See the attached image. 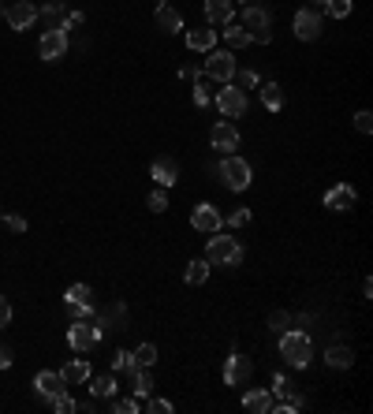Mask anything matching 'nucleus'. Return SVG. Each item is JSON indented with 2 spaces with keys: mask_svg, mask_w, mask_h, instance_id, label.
Returning <instances> with one entry per match:
<instances>
[{
  "mask_svg": "<svg viewBox=\"0 0 373 414\" xmlns=\"http://www.w3.org/2000/svg\"><path fill=\"white\" fill-rule=\"evenodd\" d=\"M205 261H210V265H228V269H235L239 261H243V246H239V239L224 235V228H221V232H213L210 246H205Z\"/></svg>",
  "mask_w": 373,
  "mask_h": 414,
  "instance_id": "nucleus-1",
  "label": "nucleus"
},
{
  "mask_svg": "<svg viewBox=\"0 0 373 414\" xmlns=\"http://www.w3.org/2000/svg\"><path fill=\"white\" fill-rule=\"evenodd\" d=\"M280 355H284V362H288V366L306 369V366H310V358H314V343H310V336L288 329V332L280 336Z\"/></svg>",
  "mask_w": 373,
  "mask_h": 414,
  "instance_id": "nucleus-2",
  "label": "nucleus"
},
{
  "mask_svg": "<svg viewBox=\"0 0 373 414\" xmlns=\"http://www.w3.org/2000/svg\"><path fill=\"white\" fill-rule=\"evenodd\" d=\"M217 176H221V183L228 191H247L250 187V165L235 154H224V161L217 165Z\"/></svg>",
  "mask_w": 373,
  "mask_h": 414,
  "instance_id": "nucleus-3",
  "label": "nucleus"
},
{
  "mask_svg": "<svg viewBox=\"0 0 373 414\" xmlns=\"http://www.w3.org/2000/svg\"><path fill=\"white\" fill-rule=\"evenodd\" d=\"M239 27H243L254 41H261V45H269V41H272V15L265 12V8H247Z\"/></svg>",
  "mask_w": 373,
  "mask_h": 414,
  "instance_id": "nucleus-4",
  "label": "nucleus"
},
{
  "mask_svg": "<svg viewBox=\"0 0 373 414\" xmlns=\"http://www.w3.org/2000/svg\"><path fill=\"white\" fill-rule=\"evenodd\" d=\"M68 343H71V351H94L97 343H101V329H97L94 321H71V329H68Z\"/></svg>",
  "mask_w": 373,
  "mask_h": 414,
  "instance_id": "nucleus-5",
  "label": "nucleus"
},
{
  "mask_svg": "<svg viewBox=\"0 0 373 414\" xmlns=\"http://www.w3.org/2000/svg\"><path fill=\"white\" fill-rule=\"evenodd\" d=\"M205 75H210L213 82H232V75H235L232 49H210V57H205Z\"/></svg>",
  "mask_w": 373,
  "mask_h": 414,
  "instance_id": "nucleus-6",
  "label": "nucleus"
},
{
  "mask_svg": "<svg viewBox=\"0 0 373 414\" xmlns=\"http://www.w3.org/2000/svg\"><path fill=\"white\" fill-rule=\"evenodd\" d=\"M217 108L224 119H239L247 112V90H239L235 82H224V90L217 94Z\"/></svg>",
  "mask_w": 373,
  "mask_h": 414,
  "instance_id": "nucleus-7",
  "label": "nucleus"
},
{
  "mask_svg": "<svg viewBox=\"0 0 373 414\" xmlns=\"http://www.w3.org/2000/svg\"><path fill=\"white\" fill-rule=\"evenodd\" d=\"M191 228H194V232L213 235V232H221V228H224V213L217 209V205L202 202V205H194V209H191Z\"/></svg>",
  "mask_w": 373,
  "mask_h": 414,
  "instance_id": "nucleus-8",
  "label": "nucleus"
},
{
  "mask_svg": "<svg viewBox=\"0 0 373 414\" xmlns=\"http://www.w3.org/2000/svg\"><path fill=\"white\" fill-rule=\"evenodd\" d=\"M64 52H68V34H64L60 27H49L45 34H41V41H38V57L41 60H60Z\"/></svg>",
  "mask_w": 373,
  "mask_h": 414,
  "instance_id": "nucleus-9",
  "label": "nucleus"
},
{
  "mask_svg": "<svg viewBox=\"0 0 373 414\" xmlns=\"http://www.w3.org/2000/svg\"><path fill=\"white\" fill-rule=\"evenodd\" d=\"M321 12H314V8H302V12H295V38L299 41H317L321 38Z\"/></svg>",
  "mask_w": 373,
  "mask_h": 414,
  "instance_id": "nucleus-10",
  "label": "nucleus"
},
{
  "mask_svg": "<svg viewBox=\"0 0 373 414\" xmlns=\"http://www.w3.org/2000/svg\"><path fill=\"white\" fill-rule=\"evenodd\" d=\"M254 377V362H250L247 355H228V362H224V385H247V380Z\"/></svg>",
  "mask_w": 373,
  "mask_h": 414,
  "instance_id": "nucleus-11",
  "label": "nucleus"
},
{
  "mask_svg": "<svg viewBox=\"0 0 373 414\" xmlns=\"http://www.w3.org/2000/svg\"><path fill=\"white\" fill-rule=\"evenodd\" d=\"M94 325L101 332H127V306L124 302H112V306H105L101 313H94Z\"/></svg>",
  "mask_w": 373,
  "mask_h": 414,
  "instance_id": "nucleus-12",
  "label": "nucleus"
},
{
  "mask_svg": "<svg viewBox=\"0 0 373 414\" xmlns=\"http://www.w3.org/2000/svg\"><path fill=\"white\" fill-rule=\"evenodd\" d=\"M4 15H8V27H12V30H30L38 23V8L30 4V0H12Z\"/></svg>",
  "mask_w": 373,
  "mask_h": 414,
  "instance_id": "nucleus-13",
  "label": "nucleus"
},
{
  "mask_svg": "<svg viewBox=\"0 0 373 414\" xmlns=\"http://www.w3.org/2000/svg\"><path fill=\"white\" fill-rule=\"evenodd\" d=\"M355 202H358V191L351 183H336L332 191H325V209H332V213L355 209Z\"/></svg>",
  "mask_w": 373,
  "mask_h": 414,
  "instance_id": "nucleus-14",
  "label": "nucleus"
},
{
  "mask_svg": "<svg viewBox=\"0 0 373 414\" xmlns=\"http://www.w3.org/2000/svg\"><path fill=\"white\" fill-rule=\"evenodd\" d=\"M210 142H213V149H221V154H232V149H239V131H235L232 119H221V124H213Z\"/></svg>",
  "mask_w": 373,
  "mask_h": 414,
  "instance_id": "nucleus-15",
  "label": "nucleus"
},
{
  "mask_svg": "<svg viewBox=\"0 0 373 414\" xmlns=\"http://www.w3.org/2000/svg\"><path fill=\"white\" fill-rule=\"evenodd\" d=\"M34 388H38L41 399H57L60 392H68V380H64L60 369H57V374H52V369H41V374L34 377Z\"/></svg>",
  "mask_w": 373,
  "mask_h": 414,
  "instance_id": "nucleus-16",
  "label": "nucleus"
},
{
  "mask_svg": "<svg viewBox=\"0 0 373 414\" xmlns=\"http://www.w3.org/2000/svg\"><path fill=\"white\" fill-rule=\"evenodd\" d=\"M149 176H153V183H157V187H175V183H180V165H175L172 157H157L149 165Z\"/></svg>",
  "mask_w": 373,
  "mask_h": 414,
  "instance_id": "nucleus-17",
  "label": "nucleus"
},
{
  "mask_svg": "<svg viewBox=\"0 0 373 414\" xmlns=\"http://www.w3.org/2000/svg\"><path fill=\"white\" fill-rule=\"evenodd\" d=\"M205 19H210V27H228L235 19V4L232 0H205Z\"/></svg>",
  "mask_w": 373,
  "mask_h": 414,
  "instance_id": "nucleus-18",
  "label": "nucleus"
},
{
  "mask_svg": "<svg viewBox=\"0 0 373 414\" xmlns=\"http://www.w3.org/2000/svg\"><path fill=\"white\" fill-rule=\"evenodd\" d=\"M243 411L250 414H269L272 411V392L269 388H250L243 396Z\"/></svg>",
  "mask_w": 373,
  "mask_h": 414,
  "instance_id": "nucleus-19",
  "label": "nucleus"
},
{
  "mask_svg": "<svg viewBox=\"0 0 373 414\" xmlns=\"http://www.w3.org/2000/svg\"><path fill=\"white\" fill-rule=\"evenodd\" d=\"M213 45H217V30H213V27L186 30V49H194V52H210Z\"/></svg>",
  "mask_w": 373,
  "mask_h": 414,
  "instance_id": "nucleus-20",
  "label": "nucleus"
},
{
  "mask_svg": "<svg viewBox=\"0 0 373 414\" xmlns=\"http://www.w3.org/2000/svg\"><path fill=\"white\" fill-rule=\"evenodd\" d=\"M60 374H64V380H68V385H86V380L94 377V369H90V362H86V358H71V362L64 366Z\"/></svg>",
  "mask_w": 373,
  "mask_h": 414,
  "instance_id": "nucleus-21",
  "label": "nucleus"
},
{
  "mask_svg": "<svg viewBox=\"0 0 373 414\" xmlns=\"http://www.w3.org/2000/svg\"><path fill=\"white\" fill-rule=\"evenodd\" d=\"M325 362L332 366V369H351V366H355V351H351L347 343H332L325 351Z\"/></svg>",
  "mask_w": 373,
  "mask_h": 414,
  "instance_id": "nucleus-22",
  "label": "nucleus"
},
{
  "mask_svg": "<svg viewBox=\"0 0 373 414\" xmlns=\"http://www.w3.org/2000/svg\"><path fill=\"white\" fill-rule=\"evenodd\" d=\"M153 23H157L161 30H168V34H175V30H183V15L175 12V8L161 4V8H157V15H153Z\"/></svg>",
  "mask_w": 373,
  "mask_h": 414,
  "instance_id": "nucleus-23",
  "label": "nucleus"
},
{
  "mask_svg": "<svg viewBox=\"0 0 373 414\" xmlns=\"http://www.w3.org/2000/svg\"><path fill=\"white\" fill-rule=\"evenodd\" d=\"M224 41H228V49H232V52L247 49V45H254V38H250L239 23H228V27H224Z\"/></svg>",
  "mask_w": 373,
  "mask_h": 414,
  "instance_id": "nucleus-24",
  "label": "nucleus"
},
{
  "mask_svg": "<svg viewBox=\"0 0 373 414\" xmlns=\"http://www.w3.org/2000/svg\"><path fill=\"white\" fill-rule=\"evenodd\" d=\"M86 385H90V392H94L97 399H112L116 392H119V385H116V374H108V377H90Z\"/></svg>",
  "mask_w": 373,
  "mask_h": 414,
  "instance_id": "nucleus-25",
  "label": "nucleus"
},
{
  "mask_svg": "<svg viewBox=\"0 0 373 414\" xmlns=\"http://www.w3.org/2000/svg\"><path fill=\"white\" fill-rule=\"evenodd\" d=\"M261 105H265L269 112H280V108H284V90H280V82H261Z\"/></svg>",
  "mask_w": 373,
  "mask_h": 414,
  "instance_id": "nucleus-26",
  "label": "nucleus"
},
{
  "mask_svg": "<svg viewBox=\"0 0 373 414\" xmlns=\"http://www.w3.org/2000/svg\"><path fill=\"white\" fill-rule=\"evenodd\" d=\"M183 280H186V284H194V288L205 284V280H210V261H205V258H194L191 265H186Z\"/></svg>",
  "mask_w": 373,
  "mask_h": 414,
  "instance_id": "nucleus-27",
  "label": "nucleus"
},
{
  "mask_svg": "<svg viewBox=\"0 0 373 414\" xmlns=\"http://www.w3.org/2000/svg\"><path fill=\"white\" fill-rule=\"evenodd\" d=\"M64 15H68V12H64V0H49L45 8H38V19H45L49 27H60Z\"/></svg>",
  "mask_w": 373,
  "mask_h": 414,
  "instance_id": "nucleus-28",
  "label": "nucleus"
},
{
  "mask_svg": "<svg viewBox=\"0 0 373 414\" xmlns=\"http://www.w3.org/2000/svg\"><path fill=\"white\" fill-rule=\"evenodd\" d=\"M131 355H135V366L138 369H149L153 362H157V343H138Z\"/></svg>",
  "mask_w": 373,
  "mask_h": 414,
  "instance_id": "nucleus-29",
  "label": "nucleus"
},
{
  "mask_svg": "<svg viewBox=\"0 0 373 414\" xmlns=\"http://www.w3.org/2000/svg\"><path fill=\"white\" fill-rule=\"evenodd\" d=\"M135 355L131 351H124V347H119V351H112V374H135Z\"/></svg>",
  "mask_w": 373,
  "mask_h": 414,
  "instance_id": "nucleus-30",
  "label": "nucleus"
},
{
  "mask_svg": "<svg viewBox=\"0 0 373 414\" xmlns=\"http://www.w3.org/2000/svg\"><path fill=\"white\" fill-rule=\"evenodd\" d=\"M131 392H135V399H138V403L149 396V392H153V377H149V369H135V388H131Z\"/></svg>",
  "mask_w": 373,
  "mask_h": 414,
  "instance_id": "nucleus-31",
  "label": "nucleus"
},
{
  "mask_svg": "<svg viewBox=\"0 0 373 414\" xmlns=\"http://www.w3.org/2000/svg\"><path fill=\"white\" fill-rule=\"evenodd\" d=\"M68 313H71V321H94V302H68Z\"/></svg>",
  "mask_w": 373,
  "mask_h": 414,
  "instance_id": "nucleus-32",
  "label": "nucleus"
},
{
  "mask_svg": "<svg viewBox=\"0 0 373 414\" xmlns=\"http://www.w3.org/2000/svg\"><path fill=\"white\" fill-rule=\"evenodd\" d=\"M108 411H112V414H138L142 411V403L138 399H108Z\"/></svg>",
  "mask_w": 373,
  "mask_h": 414,
  "instance_id": "nucleus-33",
  "label": "nucleus"
},
{
  "mask_svg": "<svg viewBox=\"0 0 373 414\" xmlns=\"http://www.w3.org/2000/svg\"><path fill=\"white\" fill-rule=\"evenodd\" d=\"M269 329H272V332H288V329H291V313H288V310H272V313H269Z\"/></svg>",
  "mask_w": 373,
  "mask_h": 414,
  "instance_id": "nucleus-34",
  "label": "nucleus"
},
{
  "mask_svg": "<svg viewBox=\"0 0 373 414\" xmlns=\"http://www.w3.org/2000/svg\"><path fill=\"white\" fill-rule=\"evenodd\" d=\"M64 299H68V302H90V299H94V288H90V284H71Z\"/></svg>",
  "mask_w": 373,
  "mask_h": 414,
  "instance_id": "nucleus-35",
  "label": "nucleus"
},
{
  "mask_svg": "<svg viewBox=\"0 0 373 414\" xmlns=\"http://www.w3.org/2000/svg\"><path fill=\"white\" fill-rule=\"evenodd\" d=\"M232 79H235V86H239V90H254V86H258V71H250V68H243V71H239V68H235V75H232Z\"/></svg>",
  "mask_w": 373,
  "mask_h": 414,
  "instance_id": "nucleus-36",
  "label": "nucleus"
},
{
  "mask_svg": "<svg viewBox=\"0 0 373 414\" xmlns=\"http://www.w3.org/2000/svg\"><path fill=\"white\" fill-rule=\"evenodd\" d=\"M146 205H149V213H164V209H168V194H164V187H157V191H149V198H146Z\"/></svg>",
  "mask_w": 373,
  "mask_h": 414,
  "instance_id": "nucleus-37",
  "label": "nucleus"
},
{
  "mask_svg": "<svg viewBox=\"0 0 373 414\" xmlns=\"http://www.w3.org/2000/svg\"><path fill=\"white\" fill-rule=\"evenodd\" d=\"M49 403H52V411H57V414H75V411H79V403H75L68 392H60V396L49 399Z\"/></svg>",
  "mask_w": 373,
  "mask_h": 414,
  "instance_id": "nucleus-38",
  "label": "nucleus"
},
{
  "mask_svg": "<svg viewBox=\"0 0 373 414\" xmlns=\"http://www.w3.org/2000/svg\"><path fill=\"white\" fill-rule=\"evenodd\" d=\"M325 12L332 19H347L351 15V0H325Z\"/></svg>",
  "mask_w": 373,
  "mask_h": 414,
  "instance_id": "nucleus-39",
  "label": "nucleus"
},
{
  "mask_svg": "<svg viewBox=\"0 0 373 414\" xmlns=\"http://www.w3.org/2000/svg\"><path fill=\"white\" fill-rule=\"evenodd\" d=\"M194 105H198V108L213 105V86H210V82H202V79H198V86H194Z\"/></svg>",
  "mask_w": 373,
  "mask_h": 414,
  "instance_id": "nucleus-40",
  "label": "nucleus"
},
{
  "mask_svg": "<svg viewBox=\"0 0 373 414\" xmlns=\"http://www.w3.org/2000/svg\"><path fill=\"white\" fill-rule=\"evenodd\" d=\"M146 414H172V399H142Z\"/></svg>",
  "mask_w": 373,
  "mask_h": 414,
  "instance_id": "nucleus-41",
  "label": "nucleus"
},
{
  "mask_svg": "<svg viewBox=\"0 0 373 414\" xmlns=\"http://www.w3.org/2000/svg\"><path fill=\"white\" fill-rule=\"evenodd\" d=\"M82 23H86V15H82V12H68V15H64V23H60V30L68 34V30H79Z\"/></svg>",
  "mask_w": 373,
  "mask_h": 414,
  "instance_id": "nucleus-42",
  "label": "nucleus"
},
{
  "mask_svg": "<svg viewBox=\"0 0 373 414\" xmlns=\"http://www.w3.org/2000/svg\"><path fill=\"white\" fill-rule=\"evenodd\" d=\"M355 131H358V135H370V131H373V116L366 112V108L355 112Z\"/></svg>",
  "mask_w": 373,
  "mask_h": 414,
  "instance_id": "nucleus-43",
  "label": "nucleus"
},
{
  "mask_svg": "<svg viewBox=\"0 0 373 414\" xmlns=\"http://www.w3.org/2000/svg\"><path fill=\"white\" fill-rule=\"evenodd\" d=\"M250 216H254V213H250V209H235V213H232V216H228V221H224V224H228V228H247V224H250Z\"/></svg>",
  "mask_w": 373,
  "mask_h": 414,
  "instance_id": "nucleus-44",
  "label": "nucleus"
},
{
  "mask_svg": "<svg viewBox=\"0 0 373 414\" xmlns=\"http://www.w3.org/2000/svg\"><path fill=\"white\" fill-rule=\"evenodd\" d=\"M272 392H277L280 399H288L291 396V380L284 377V374H277V377H272Z\"/></svg>",
  "mask_w": 373,
  "mask_h": 414,
  "instance_id": "nucleus-45",
  "label": "nucleus"
},
{
  "mask_svg": "<svg viewBox=\"0 0 373 414\" xmlns=\"http://www.w3.org/2000/svg\"><path fill=\"white\" fill-rule=\"evenodd\" d=\"M4 228H8V232H15V235H23L27 221H23V216H4Z\"/></svg>",
  "mask_w": 373,
  "mask_h": 414,
  "instance_id": "nucleus-46",
  "label": "nucleus"
},
{
  "mask_svg": "<svg viewBox=\"0 0 373 414\" xmlns=\"http://www.w3.org/2000/svg\"><path fill=\"white\" fill-rule=\"evenodd\" d=\"M8 321H12V302L0 295V329H8Z\"/></svg>",
  "mask_w": 373,
  "mask_h": 414,
  "instance_id": "nucleus-47",
  "label": "nucleus"
},
{
  "mask_svg": "<svg viewBox=\"0 0 373 414\" xmlns=\"http://www.w3.org/2000/svg\"><path fill=\"white\" fill-rule=\"evenodd\" d=\"M12 362H15V355L8 347H0V369H12Z\"/></svg>",
  "mask_w": 373,
  "mask_h": 414,
  "instance_id": "nucleus-48",
  "label": "nucleus"
},
{
  "mask_svg": "<svg viewBox=\"0 0 373 414\" xmlns=\"http://www.w3.org/2000/svg\"><path fill=\"white\" fill-rule=\"evenodd\" d=\"M310 8H314V12H317V8H325V0H310Z\"/></svg>",
  "mask_w": 373,
  "mask_h": 414,
  "instance_id": "nucleus-49",
  "label": "nucleus"
},
{
  "mask_svg": "<svg viewBox=\"0 0 373 414\" xmlns=\"http://www.w3.org/2000/svg\"><path fill=\"white\" fill-rule=\"evenodd\" d=\"M161 4H168V0H157V8H161Z\"/></svg>",
  "mask_w": 373,
  "mask_h": 414,
  "instance_id": "nucleus-50",
  "label": "nucleus"
},
{
  "mask_svg": "<svg viewBox=\"0 0 373 414\" xmlns=\"http://www.w3.org/2000/svg\"><path fill=\"white\" fill-rule=\"evenodd\" d=\"M0 15H4V4H0Z\"/></svg>",
  "mask_w": 373,
  "mask_h": 414,
  "instance_id": "nucleus-51",
  "label": "nucleus"
},
{
  "mask_svg": "<svg viewBox=\"0 0 373 414\" xmlns=\"http://www.w3.org/2000/svg\"><path fill=\"white\" fill-rule=\"evenodd\" d=\"M232 4H235V0H232Z\"/></svg>",
  "mask_w": 373,
  "mask_h": 414,
  "instance_id": "nucleus-52",
  "label": "nucleus"
}]
</instances>
